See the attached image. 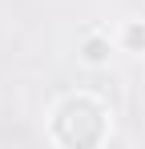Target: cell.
Returning a JSON list of instances; mask_svg holds the SVG:
<instances>
[{"mask_svg": "<svg viewBox=\"0 0 145 149\" xmlns=\"http://www.w3.org/2000/svg\"><path fill=\"white\" fill-rule=\"evenodd\" d=\"M125 45H129V49H145V28H129V32H125Z\"/></svg>", "mask_w": 145, "mask_h": 149, "instance_id": "cell-2", "label": "cell"}, {"mask_svg": "<svg viewBox=\"0 0 145 149\" xmlns=\"http://www.w3.org/2000/svg\"><path fill=\"white\" fill-rule=\"evenodd\" d=\"M85 56H89V61H105V56H109V49H105V40H89V45H85Z\"/></svg>", "mask_w": 145, "mask_h": 149, "instance_id": "cell-1", "label": "cell"}]
</instances>
